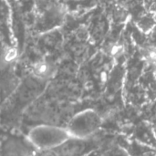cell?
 <instances>
[{
  "label": "cell",
  "instance_id": "cell-9",
  "mask_svg": "<svg viewBox=\"0 0 156 156\" xmlns=\"http://www.w3.org/2000/svg\"><path fill=\"white\" fill-rule=\"evenodd\" d=\"M137 27L144 33L151 32L156 27L155 16L151 14H144L137 20Z\"/></svg>",
  "mask_w": 156,
  "mask_h": 156
},
{
  "label": "cell",
  "instance_id": "cell-10",
  "mask_svg": "<svg viewBox=\"0 0 156 156\" xmlns=\"http://www.w3.org/2000/svg\"><path fill=\"white\" fill-rule=\"evenodd\" d=\"M142 55L149 63L156 65V44L148 43L142 48Z\"/></svg>",
  "mask_w": 156,
  "mask_h": 156
},
{
  "label": "cell",
  "instance_id": "cell-6",
  "mask_svg": "<svg viewBox=\"0 0 156 156\" xmlns=\"http://www.w3.org/2000/svg\"><path fill=\"white\" fill-rule=\"evenodd\" d=\"M36 149L28 139L7 135L0 141V156H35Z\"/></svg>",
  "mask_w": 156,
  "mask_h": 156
},
{
  "label": "cell",
  "instance_id": "cell-8",
  "mask_svg": "<svg viewBox=\"0 0 156 156\" xmlns=\"http://www.w3.org/2000/svg\"><path fill=\"white\" fill-rule=\"evenodd\" d=\"M0 41L9 46H15L11 27L10 9L8 4L5 2H0Z\"/></svg>",
  "mask_w": 156,
  "mask_h": 156
},
{
  "label": "cell",
  "instance_id": "cell-7",
  "mask_svg": "<svg viewBox=\"0 0 156 156\" xmlns=\"http://www.w3.org/2000/svg\"><path fill=\"white\" fill-rule=\"evenodd\" d=\"M29 72V75L33 78L44 82H48L55 75L56 66L48 58H40L31 64Z\"/></svg>",
  "mask_w": 156,
  "mask_h": 156
},
{
  "label": "cell",
  "instance_id": "cell-1",
  "mask_svg": "<svg viewBox=\"0 0 156 156\" xmlns=\"http://www.w3.org/2000/svg\"><path fill=\"white\" fill-rule=\"evenodd\" d=\"M17 51L15 46L0 41V104L13 94L19 82L16 75Z\"/></svg>",
  "mask_w": 156,
  "mask_h": 156
},
{
  "label": "cell",
  "instance_id": "cell-5",
  "mask_svg": "<svg viewBox=\"0 0 156 156\" xmlns=\"http://www.w3.org/2000/svg\"><path fill=\"white\" fill-rule=\"evenodd\" d=\"M101 123V119L96 112L86 110L71 118L67 130L70 137L85 140L97 132Z\"/></svg>",
  "mask_w": 156,
  "mask_h": 156
},
{
  "label": "cell",
  "instance_id": "cell-13",
  "mask_svg": "<svg viewBox=\"0 0 156 156\" xmlns=\"http://www.w3.org/2000/svg\"><path fill=\"white\" fill-rule=\"evenodd\" d=\"M155 134H156V129H155Z\"/></svg>",
  "mask_w": 156,
  "mask_h": 156
},
{
  "label": "cell",
  "instance_id": "cell-12",
  "mask_svg": "<svg viewBox=\"0 0 156 156\" xmlns=\"http://www.w3.org/2000/svg\"><path fill=\"white\" fill-rule=\"evenodd\" d=\"M154 78H155L156 80V67L155 69H154Z\"/></svg>",
  "mask_w": 156,
  "mask_h": 156
},
{
  "label": "cell",
  "instance_id": "cell-4",
  "mask_svg": "<svg viewBox=\"0 0 156 156\" xmlns=\"http://www.w3.org/2000/svg\"><path fill=\"white\" fill-rule=\"evenodd\" d=\"M36 10L35 30L37 32H47L63 23L65 8L59 3L38 2Z\"/></svg>",
  "mask_w": 156,
  "mask_h": 156
},
{
  "label": "cell",
  "instance_id": "cell-3",
  "mask_svg": "<svg viewBox=\"0 0 156 156\" xmlns=\"http://www.w3.org/2000/svg\"><path fill=\"white\" fill-rule=\"evenodd\" d=\"M46 85L47 82L38 80L30 75L25 78L6 101L5 109H8V113H19L43 92Z\"/></svg>",
  "mask_w": 156,
  "mask_h": 156
},
{
  "label": "cell",
  "instance_id": "cell-11",
  "mask_svg": "<svg viewBox=\"0 0 156 156\" xmlns=\"http://www.w3.org/2000/svg\"><path fill=\"white\" fill-rule=\"evenodd\" d=\"M113 17L117 22H122L127 17V12L122 7H118L113 12Z\"/></svg>",
  "mask_w": 156,
  "mask_h": 156
},
{
  "label": "cell",
  "instance_id": "cell-2",
  "mask_svg": "<svg viewBox=\"0 0 156 156\" xmlns=\"http://www.w3.org/2000/svg\"><path fill=\"white\" fill-rule=\"evenodd\" d=\"M69 138L66 128L54 124H37L29 131L27 136L30 144L38 152L53 149Z\"/></svg>",
  "mask_w": 156,
  "mask_h": 156
}]
</instances>
